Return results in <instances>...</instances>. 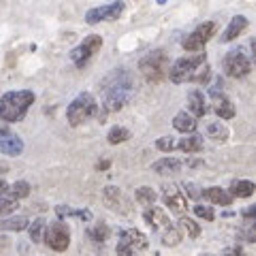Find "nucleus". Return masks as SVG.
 <instances>
[{"instance_id": "7ed1b4c3", "label": "nucleus", "mask_w": 256, "mask_h": 256, "mask_svg": "<svg viewBox=\"0 0 256 256\" xmlns=\"http://www.w3.org/2000/svg\"><path fill=\"white\" fill-rule=\"evenodd\" d=\"M169 68H171V60H169V56H166L164 50L150 52L148 56H143L141 62H139L141 75L146 77V82H150V84H160L166 75H169Z\"/></svg>"}, {"instance_id": "423d86ee", "label": "nucleus", "mask_w": 256, "mask_h": 256, "mask_svg": "<svg viewBox=\"0 0 256 256\" xmlns=\"http://www.w3.org/2000/svg\"><path fill=\"white\" fill-rule=\"evenodd\" d=\"M100 50H102V36L100 34H90V36H86L73 52H70V60H73V64L77 68H84Z\"/></svg>"}, {"instance_id": "a19ab883", "label": "nucleus", "mask_w": 256, "mask_h": 256, "mask_svg": "<svg viewBox=\"0 0 256 256\" xmlns=\"http://www.w3.org/2000/svg\"><path fill=\"white\" fill-rule=\"evenodd\" d=\"M6 190H9V184H6L4 180H0V196L6 194Z\"/></svg>"}, {"instance_id": "49530a36", "label": "nucleus", "mask_w": 256, "mask_h": 256, "mask_svg": "<svg viewBox=\"0 0 256 256\" xmlns=\"http://www.w3.org/2000/svg\"><path fill=\"white\" fill-rule=\"evenodd\" d=\"M203 256H210V254H203Z\"/></svg>"}, {"instance_id": "393cba45", "label": "nucleus", "mask_w": 256, "mask_h": 256, "mask_svg": "<svg viewBox=\"0 0 256 256\" xmlns=\"http://www.w3.org/2000/svg\"><path fill=\"white\" fill-rule=\"evenodd\" d=\"M228 128L224 126L222 122H212L210 126H207V137H210L212 141H216V143H224L228 139Z\"/></svg>"}, {"instance_id": "5701e85b", "label": "nucleus", "mask_w": 256, "mask_h": 256, "mask_svg": "<svg viewBox=\"0 0 256 256\" xmlns=\"http://www.w3.org/2000/svg\"><path fill=\"white\" fill-rule=\"evenodd\" d=\"M56 214H58L60 218H79V220H84V222H90L94 218L92 212H88V210H75V207H68V205H58V207H56Z\"/></svg>"}, {"instance_id": "a211bd4d", "label": "nucleus", "mask_w": 256, "mask_h": 256, "mask_svg": "<svg viewBox=\"0 0 256 256\" xmlns=\"http://www.w3.org/2000/svg\"><path fill=\"white\" fill-rule=\"evenodd\" d=\"M248 28V18L246 15H235L233 20H230L228 24V28L224 30V34H222V43H230V41H235V38L239 34H244Z\"/></svg>"}, {"instance_id": "79ce46f5", "label": "nucleus", "mask_w": 256, "mask_h": 256, "mask_svg": "<svg viewBox=\"0 0 256 256\" xmlns=\"http://www.w3.org/2000/svg\"><path fill=\"white\" fill-rule=\"evenodd\" d=\"M254 214H256V207H250V210L244 214V216H246V220H248V222H252V216H254Z\"/></svg>"}, {"instance_id": "f3484780", "label": "nucleus", "mask_w": 256, "mask_h": 256, "mask_svg": "<svg viewBox=\"0 0 256 256\" xmlns=\"http://www.w3.org/2000/svg\"><path fill=\"white\" fill-rule=\"evenodd\" d=\"M188 111H190V116L198 120V118H203L207 114V102H205V94L201 90H192L188 94Z\"/></svg>"}, {"instance_id": "72a5a7b5", "label": "nucleus", "mask_w": 256, "mask_h": 256, "mask_svg": "<svg viewBox=\"0 0 256 256\" xmlns=\"http://www.w3.org/2000/svg\"><path fill=\"white\" fill-rule=\"evenodd\" d=\"M90 237L94 239V242H98V244H102V242H107L109 239V226L107 224H96V226L90 230Z\"/></svg>"}, {"instance_id": "7c9ffc66", "label": "nucleus", "mask_w": 256, "mask_h": 256, "mask_svg": "<svg viewBox=\"0 0 256 256\" xmlns=\"http://www.w3.org/2000/svg\"><path fill=\"white\" fill-rule=\"evenodd\" d=\"M6 192H9L15 201H20V198H26L30 194V184L28 182H15L13 186H9Z\"/></svg>"}, {"instance_id": "c9c22d12", "label": "nucleus", "mask_w": 256, "mask_h": 256, "mask_svg": "<svg viewBox=\"0 0 256 256\" xmlns=\"http://www.w3.org/2000/svg\"><path fill=\"white\" fill-rule=\"evenodd\" d=\"M194 214L198 216V218L207 220V222H214V220H216L214 210H212V207H207V205H196V207H194Z\"/></svg>"}, {"instance_id": "9d476101", "label": "nucleus", "mask_w": 256, "mask_h": 256, "mask_svg": "<svg viewBox=\"0 0 256 256\" xmlns=\"http://www.w3.org/2000/svg\"><path fill=\"white\" fill-rule=\"evenodd\" d=\"M43 242L47 244V248H52L54 252H64V250H68V246H70V230L64 222H54L52 226L45 228Z\"/></svg>"}, {"instance_id": "f8f14e48", "label": "nucleus", "mask_w": 256, "mask_h": 256, "mask_svg": "<svg viewBox=\"0 0 256 256\" xmlns=\"http://www.w3.org/2000/svg\"><path fill=\"white\" fill-rule=\"evenodd\" d=\"M162 194H164V203H166V207L173 212V214H180V216H184L188 212V201H186V196L180 192V188L178 186H166L162 188Z\"/></svg>"}, {"instance_id": "37998d69", "label": "nucleus", "mask_w": 256, "mask_h": 256, "mask_svg": "<svg viewBox=\"0 0 256 256\" xmlns=\"http://www.w3.org/2000/svg\"><path fill=\"white\" fill-rule=\"evenodd\" d=\"M109 160H102V162H98V166H96V169H98V171H107L109 169Z\"/></svg>"}, {"instance_id": "4468645a", "label": "nucleus", "mask_w": 256, "mask_h": 256, "mask_svg": "<svg viewBox=\"0 0 256 256\" xmlns=\"http://www.w3.org/2000/svg\"><path fill=\"white\" fill-rule=\"evenodd\" d=\"M143 218H146V222L154 230H158V228H169L171 226V218L166 216V212L160 210V207H156V205L148 207L146 214H143Z\"/></svg>"}, {"instance_id": "aec40b11", "label": "nucleus", "mask_w": 256, "mask_h": 256, "mask_svg": "<svg viewBox=\"0 0 256 256\" xmlns=\"http://www.w3.org/2000/svg\"><path fill=\"white\" fill-rule=\"evenodd\" d=\"M201 194L207 198V201H212L214 205H222V207H228L233 203V196L228 194V190H222V188H207L203 190Z\"/></svg>"}, {"instance_id": "f257e3e1", "label": "nucleus", "mask_w": 256, "mask_h": 256, "mask_svg": "<svg viewBox=\"0 0 256 256\" xmlns=\"http://www.w3.org/2000/svg\"><path fill=\"white\" fill-rule=\"evenodd\" d=\"M100 90H102V109L107 114H116V111L124 109L132 98V92H134L132 75L124 68H116L102 82Z\"/></svg>"}, {"instance_id": "cd10ccee", "label": "nucleus", "mask_w": 256, "mask_h": 256, "mask_svg": "<svg viewBox=\"0 0 256 256\" xmlns=\"http://www.w3.org/2000/svg\"><path fill=\"white\" fill-rule=\"evenodd\" d=\"M107 139L111 146H120V143H126L128 139H130V130L124 126H116V128H111L109 134H107Z\"/></svg>"}, {"instance_id": "dca6fc26", "label": "nucleus", "mask_w": 256, "mask_h": 256, "mask_svg": "<svg viewBox=\"0 0 256 256\" xmlns=\"http://www.w3.org/2000/svg\"><path fill=\"white\" fill-rule=\"evenodd\" d=\"M182 166H184L182 160L169 156V158H160V160H156V162L152 164V169H154V173L162 175V178H169V175H178V173L182 171Z\"/></svg>"}, {"instance_id": "f03ea898", "label": "nucleus", "mask_w": 256, "mask_h": 256, "mask_svg": "<svg viewBox=\"0 0 256 256\" xmlns=\"http://www.w3.org/2000/svg\"><path fill=\"white\" fill-rule=\"evenodd\" d=\"M34 92L30 90H13L0 96V120L2 122H22L26 118L28 109L34 105Z\"/></svg>"}, {"instance_id": "39448f33", "label": "nucleus", "mask_w": 256, "mask_h": 256, "mask_svg": "<svg viewBox=\"0 0 256 256\" xmlns=\"http://www.w3.org/2000/svg\"><path fill=\"white\" fill-rule=\"evenodd\" d=\"M96 111H98L96 98H94L92 94L84 92V94H79L77 98L68 105V109H66V120H68V124H70V126H75V128H77V126L86 124L90 118H94V116H96Z\"/></svg>"}, {"instance_id": "ddd939ff", "label": "nucleus", "mask_w": 256, "mask_h": 256, "mask_svg": "<svg viewBox=\"0 0 256 256\" xmlns=\"http://www.w3.org/2000/svg\"><path fill=\"white\" fill-rule=\"evenodd\" d=\"M120 244L130 248L132 252H143L148 250V237L141 233L137 228H128V230H122L120 233Z\"/></svg>"}, {"instance_id": "a18cd8bd", "label": "nucleus", "mask_w": 256, "mask_h": 256, "mask_svg": "<svg viewBox=\"0 0 256 256\" xmlns=\"http://www.w3.org/2000/svg\"><path fill=\"white\" fill-rule=\"evenodd\" d=\"M156 2H158V4H164V2H169V0H156Z\"/></svg>"}, {"instance_id": "ea45409f", "label": "nucleus", "mask_w": 256, "mask_h": 256, "mask_svg": "<svg viewBox=\"0 0 256 256\" xmlns=\"http://www.w3.org/2000/svg\"><path fill=\"white\" fill-rule=\"evenodd\" d=\"M118 256H139L137 252H132L130 248H126L122 244H118Z\"/></svg>"}, {"instance_id": "4c0bfd02", "label": "nucleus", "mask_w": 256, "mask_h": 256, "mask_svg": "<svg viewBox=\"0 0 256 256\" xmlns=\"http://www.w3.org/2000/svg\"><path fill=\"white\" fill-rule=\"evenodd\" d=\"M224 256H246V252H244L242 246H233V248H226V250H224Z\"/></svg>"}, {"instance_id": "c756f323", "label": "nucleus", "mask_w": 256, "mask_h": 256, "mask_svg": "<svg viewBox=\"0 0 256 256\" xmlns=\"http://www.w3.org/2000/svg\"><path fill=\"white\" fill-rule=\"evenodd\" d=\"M28 228H30V239L34 244H41L43 242V237H45V228H47V224L43 218H38L34 220V224H28Z\"/></svg>"}, {"instance_id": "6ab92c4d", "label": "nucleus", "mask_w": 256, "mask_h": 256, "mask_svg": "<svg viewBox=\"0 0 256 256\" xmlns=\"http://www.w3.org/2000/svg\"><path fill=\"white\" fill-rule=\"evenodd\" d=\"M196 126H198V122H196V120L188 114V111H180V114L173 118V128H175L178 132H184V134H194Z\"/></svg>"}, {"instance_id": "2f4dec72", "label": "nucleus", "mask_w": 256, "mask_h": 256, "mask_svg": "<svg viewBox=\"0 0 256 256\" xmlns=\"http://www.w3.org/2000/svg\"><path fill=\"white\" fill-rule=\"evenodd\" d=\"M180 226L186 230L188 237H192V239H196L198 235H201V226H198V224L192 220V218H182V220H180Z\"/></svg>"}, {"instance_id": "58836bf2", "label": "nucleus", "mask_w": 256, "mask_h": 256, "mask_svg": "<svg viewBox=\"0 0 256 256\" xmlns=\"http://www.w3.org/2000/svg\"><path fill=\"white\" fill-rule=\"evenodd\" d=\"M184 188H186L190 198H198V196H201V192H198V188L194 186V184H184Z\"/></svg>"}, {"instance_id": "6e6552de", "label": "nucleus", "mask_w": 256, "mask_h": 256, "mask_svg": "<svg viewBox=\"0 0 256 256\" xmlns=\"http://www.w3.org/2000/svg\"><path fill=\"white\" fill-rule=\"evenodd\" d=\"M216 30H218V28H216L214 22H205V24H201L198 28H194L186 38H184L182 47L188 54H192V52L198 54L201 50H205V45L212 41V36H216Z\"/></svg>"}, {"instance_id": "e433bc0d", "label": "nucleus", "mask_w": 256, "mask_h": 256, "mask_svg": "<svg viewBox=\"0 0 256 256\" xmlns=\"http://www.w3.org/2000/svg\"><path fill=\"white\" fill-rule=\"evenodd\" d=\"M210 70H212V68H210V64H203V66L196 70V75L192 77V82H196V84H205L207 79H210Z\"/></svg>"}, {"instance_id": "473e14b6", "label": "nucleus", "mask_w": 256, "mask_h": 256, "mask_svg": "<svg viewBox=\"0 0 256 256\" xmlns=\"http://www.w3.org/2000/svg\"><path fill=\"white\" fill-rule=\"evenodd\" d=\"M18 205H20V201H15V198L0 196V218H6V216H11L13 212H18Z\"/></svg>"}, {"instance_id": "1a4fd4ad", "label": "nucleus", "mask_w": 256, "mask_h": 256, "mask_svg": "<svg viewBox=\"0 0 256 256\" xmlns=\"http://www.w3.org/2000/svg\"><path fill=\"white\" fill-rule=\"evenodd\" d=\"M126 4L122 0H116V2H109V4H102V6H94L86 13V24H90V26H96V24L100 22H116L120 20V15L124 13Z\"/></svg>"}, {"instance_id": "c03bdc74", "label": "nucleus", "mask_w": 256, "mask_h": 256, "mask_svg": "<svg viewBox=\"0 0 256 256\" xmlns=\"http://www.w3.org/2000/svg\"><path fill=\"white\" fill-rule=\"evenodd\" d=\"M9 171V164H4V162H0V173H6Z\"/></svg>"}, {"instance_id": "bb28decb", "label": "nucleus", "mask_w": 256, "mask_h": 256, "mask_svg": "<svg viewBox=\"0 0 256 256\" xmlns=\"http://www.w3.org/2000/svg\"><path fill=\"white\" fill-rule=\"evenodd\" d=\"M102 196H105V201H107V205L111 207V210H120V205H122V192H120V188L107 186L105 190H102Z\"/></svg>"}, {"instance_id": "20e7f679", "label": "nucleus", "mask_w": 256, "mask_h": 256, "mask_svg": "<svg viewBox=\"0 0 256 256\" xmlns=\"http://www.w3.org/2000/svg\"><path fill=\"white\" fill-rule=\"evenodd\" d=\"M207 64V58L205 54H192V56H184V58L175 60L169 68V75L173 84H186V82H192V77L196 75V70Z\"/></svg>"}, {"instance_id": "4be33fe9", "label": "nucleus", "mask_w": 256, "mask_h": 256, "mask_svg": "<svg viewBox=\"0 0 256 256\" xmlns=\"http://www.w3.org/2000/svg\"><path fill=\"white\" fill-rule=\"evenodd\" d=\"M178 148L184 154H196V152L203 150V137L201 134H188V137L178 141Z\"/></svg>"}, {"instance_id": "0eeeda50", "label": "nucleus", "mask_w": 256, "mask_h": 256, "mask_svg": "<svg viewBox=\"0 0 256 256\" xmlns=\"http://www.w3.org/2000/svg\"><path fill=\"white\" fill-rule=\"evenodd\" d=\"M224 73L233 79H244L252 73V62L244 50H230L224 56Z\"/></svg>"}, {"instance_id": "9b49d317", "label": "nucleus", "mask_w": 256, "mask_h": 256, "mask_svg": "<svg viewBox=\"0 0 256 256\" xmlns=\"http://www.w3.org/2000/svg\"><path fill=\"white\" fill-rule=\"evenodd\" d=\"M0 154H4V156L24 154V139L6 126H0Z\"/></svg>"}, {"instance_id": "a878e982", "label": "nucleus", "mask_w": 256, "mask_h": 256, "mask_svg": "<svg viewBox=\"0 0 256 256\" xmlns=\"http://www.w3.org/2000/svg\"><path fill=\"white\" fill-rule=\"evenodd\" d=\"M134 198H137V203L143 205V207H152L156 203V192L154 188H148V186H143V188H137V192H134Z\"/></svg>"}, {"instance_id": "c85d7f7f", "label": "nucleus", "mask_w": 256, "mask_h": 256, "mask_svg": "<svg viewBox=\"0 0 256 256\" xmlns=\"http://www.w3.org/2000/svg\"><path fill=\"white\" fill-rule=\"evenodd\" d=\"M160 242H162L166 248H175V246L182 244V233L171 224L169 228H164V233H162V237H160Z\"/></svg>"}, {"instance_id": "2eb2a0df", "label": "nucleus", "mask_w": 256, "mask_h": 256, "mask_svg": "<svg viewBox=\"0 0 256 256\" xmlns=\"http://www.w3.org/2000/svg\"><path fill=\"white\" fill-rule=\"evenodd\" d=\"M212 98H214V111H216V116L222 118V120H233L235 118V105H233V100H230L226 94L220 92V94H214Z\"/></svg>"}, {"instance_id": "f704fd0d", "label": "nucleus", "mask_w": 256, "mask_h": 256, "mask_svg": "<svg viewBox=\"0 0 256 256\" xmlns=\"http://www.w3.org/2000/svg\"><path fill=\"white\" fill-rule=\"evenodd\" d=\"M175 148H178V141H175V137H160L158 141H156V150H160V152H173Z\"/></svg>"}, {"instance_id": "412c9836", "label": "nucleus", "mask_w": 256, "mask_h": 256, "mask_svg": "<svg viewBox=\"0 0 256 256\" xmlns=\"http://www.w3.org/2000/svg\"><path fill=\"white\" fill-rule=\"evenodd\" d=\"M254 182L250 180H239V182H233V186H230V192L228 194L230 196H235V198H250L254 194Z\"/></svg>"}, {"instance_id": "b1692460", "label": "nucleus", "mask_w": 256, "mask_h": 256, "mask_svg": "<svg viewBox=\"0 0 256 256\" xmlns=\"http://www.w3.org/2000/svg\"><path fill=\"white\" fill-rule=\"evenodd\" d=\"M30 220L26 216H15V218H4L0 220V230H13V233H20V230L28 228Z\"/></svg>"}]
</instances>
